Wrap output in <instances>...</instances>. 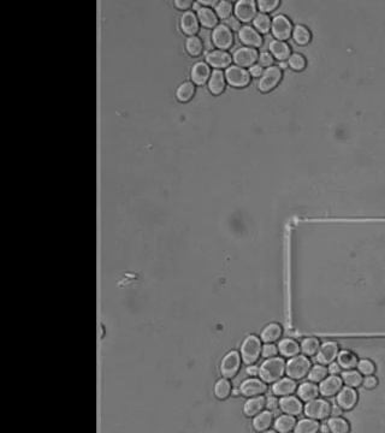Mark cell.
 I'll return each mask as SVG.
<instances>
[{"label": "cell", "mask_w": 385, "mask_h": 433, "mask_svg": "<svg viewBox=\"0 0 385 433\" xmlns=\"http://www.w3.org/2000/svg\"><path fill=\"white\" fill-rule=\"evenodd\" d=\"M278 0H259V1H258V6L263 11V13L271 12V11H273L278 6Z\"/></svg>", "instance_id": "obj_44"}, {"label": "cell", "mask_w": 385, "mask_h": 433, "mask_svg": "<svg viewBox=\"0 0 385 433\" xmlns=\"http://www.w3.org/2000/svg\"><path fill=\"white\" fill-rule=\"evenodd\" d=\"M272 421L273 415L271 412H260L259 414L255 415L254 420H253V426H254L257 431L263 432L270 429V426L272 425Z\"/></svg>", "instance_id": "obj_26"}, {"label": "cell", "mask_w": 385, "mask_h": 433, "mask_svg": "<svg viewBox=\"0 0 385 433\" xmlns=\"http://www.w3.org/2000/svg\"><path fill=\"white\" fill-rule=\"evenodd\" d=\"M254 26L257 28L258 31L265 34L270 30V28L272 26L271 18L269 17V14L266 13H258L254 18Z\"/></svg>", "instance_id": "obj_38"}, {"label": "cell", "mask_w": 385, "mask_h": 433, "mask_svg": "<svg viewBox=\"0 0 385 433\" xmlns=\"http://www.w3.org/2000/svg\"><path fill=\"white\" fill-rule=\"evenodd\" d=\"M310 368L311 362L305 355H295L288 361L286 371L290 378L298 381V379H302L307 376Z\"/></svg>", "instance_id": "obj_2"}, {"label": "cell", "mask_w": 385, "mask_h": 433, "mask_svg": "<svg viewBox=\"0 0 385 433\" xmlns=\"http://www.w3.org/2000/svg\"><path fill=\"white\" fill-rule=\"evenodd\" d=\"M282 79V70L279 66H270L264 71L259 81V89L261 92H270Z\"/></svg>", "instance_id": "obj_8"}, {"label": "cell", "mask_w": 385, "mask_h": 433, "mask_svg": "<svg viewBox=\"0 0 385 433\" xmlns=\"http://www.w3.org/2000/svg\"><path fill=\"white\" fill-rule=\"evenodd\" d=\"M270 52L273 57H276L279 60H286L290 57L292 49L288 43L281 40H275L270 43Z\"/></svg>", "instance_id": "obj_24"}, {"label": "cell", "mask_w": 385, "mask_h": 433, "mask_svg": "<svg viewBox=\"0 0 385 433\" xmlns=\"http://www.w3.org/2000/svg\"><path fill=\"white\" fill-rule=\"evenodd\" d=\"M318 394H319V389L316 387V384H314L313 382L304 383V384L300 385L298 389L299 397L301 400L306 401V402L317 399Z\"/></svg>", "instance_id": "obj_27"}, {"label": "cell", "mask_w": 385, "mask_h": 433, "mask_svg": "<svg viewBox=\"0 0 385 433\" xmlns=\"http://www.w3.org/2000/svg\"><path fill=\"white\" fill-rule=\"evenodd\" d=\"M328 372L329 371L326 370L324 366H322V365H317V366H314L312 370L310 371V373H308V378H310V381L313 383L322 382L325 379Z\"/></svg>", "instance_id": "obj_42"}, {"label": "cell", "mask_w": 385, "mask_h": 433, "mask_svg": "<svg viewBox=\"0 0 385 433\" xmlns=\"http://www.w3.org/2000/svg\"><path fill=\"white\" fill-rule=\"evenodd\" d=\"M235 14L237 19L249 22L257 16V5L253 0H240L235 5Z\"/></svg>", "instance_id": "obj_11"}, {"label": "cell", "mask_w": 385, "mask_h": 433, "mask_svg": "<svg viewBox=\"0 0 385 433\" xmlns=\"http://www.w3.org/2000/svg\"><path fill=\"white\" fill-rule=\"evenodd\" d=\"M186 47H187V51L189 53L190 55H193V57H196V55H200L204 51V43H202V41L200 37L198 36H189L186 41Z\"/></svg>", "instance_id": "obj_35"}, {"label": "cell", "mask_w": 385, "mask_h": 433, "mask_svg": "<svg viewBox=\"0 0 385 433\" xmlns=\"http://www.w3.org/2000/svg\"><path fill=\"white\" fill-rule=\"evenodd\" d=\"M266 405V401L264 397L257 396L253 397V399L248 400L245 405V414L247 417H255L257 414H259L263 411L264 407Z\"/></svg>", "instance_id": "obj_25"}, {"label": "cell", "mask_w": 385, "mask_h": 433, "mask_svg": "<svg viewBox=\"0 0 385 433\" xmlns=\"http://www.w3.org/2000/svg\"><path fill=\"white\" fill-rule=\"evenodd\" d=\"M377 383H378L377 378H375V377H372V374H371V376H367L366 378L364 379V381H363L364 387H365L366 389H373V388H376V387H377Z\"/></svg>", "instance_id": "obj_48"}, {"label": "cell", "mask_w": 385, "mask_h": 433, "mask_svg": "<svg viewBox=\"0 0 385 433\" xmlns=\"http://www.w3.org/2000/svg\"><path fill=\"white\" fill-rule=\"evenodd\" d=\"M320 431H322V432H329V431H330V429H329L328 425H323L322 429H320Z\"/></svg>", "instance_id": "obj_57"}, {"label": "cell", "mask_w": 385, "mask_h": 433, "mask_svg": "<svg viewBox=\"0 0 385 433\" xmlns=\"http://www.w3.org/2000/svg\"><path fill=\"white\" fill-rule=\"evenodd\" d=\"M225 79V75L223 71H220L218 69L212 71L211 77L208 79V88H210L211 93L214 94V95H218V94L224 92L226 83Z\"/></svg>", "instance_id": "obj_20"}, {"label": "cell", "mask_w": 385, "mask_h": 433, "mask_svg": "<svg viewBox=\"0 0 385 433\" xmlns=\"http://www.w3.org/2000/svg\"><path fill=\"white\" fill-rule=\"evenodd\" d=\"M282 336V328L278 324H270L261 332V340L265 343H272L279 340Z\"/></svg>", "instance_id": "obj_30"}, {"label": "cell", "mask_w": 385, "mask_h": 433, "mask_svg": "<svg viewBox=\"0 0 385 433\" xmlns=\"http://www.w3.org/2000/svg\"><path fill=\"white\" fill-rule=\"evenodd\" d=\"M278 350L282 355L286 358H293V356L298 355L300 352V346L295 341L286 338V340L279 342Z\"/></svg>", "instance_id": "obj_29"}, {"label": "cell", "mask_w": 385, "mask_h": 433, "mask_svg": "<svg viewBox=\"0 0 385 433\" xmlns=\"http://www.w3.org/2000/svg\"><path fill=\"white\" fill-rule=\"evenodd\" d=\"M241 394L246 397L258 396V395L264 394L266 391L265 383L258 381V379H248V381L243 382L240 388Z\"/></svg>", "instance_id": "obj_17"}, {"label": "cell", "mask_w": 385, "mask_h": 433, "mask_svg": "<svg viewBox=\"0 0 385 433\" xmlns=\"http://www.w3.org/2000/svg\"><path fill=\"white\" fill-rule=\"evenodd\" d=\"M339 355V346L335 342H325L317 353V361L320 365H330Z\"/></svg>", "instance_id": "obj_13"}, {"label": "cell", "mask_w": 385, "mask_h": 433, "mask_svg": "<svg viewBox=\"0 0 385 433\" xmlns=\"http://www.w3.org/2000/svg\"><path fill=\"white\" fill-rule=\"evenodd\" d=\"M342 379L340 377L332 374L329 378H325L324 381H322L319 387V393L325 397H331L337 393H340V390L342 389Z\"/></svg>", "instance_id": "obj_15"}, {"label": "cell", "mask_w": 385, "mask_h": 433, "mask_svg": "<svg viewBox=\"0 0 385 433\" xmlns=\"http://www.w3.org/2000/svg\"><path fill=\"white\" fill-rule=\"evenodd\" d=\"M225 78L233 87L243 88L251 82V73L247 71L245 67L239 65H231L226 69Z\"/></svg>", "instance_id": "obj_5"}, {"label": "cell", "mask_w": 385, "mask_h": 433, "mask_svg": "<svg viewBox=\"0 0 385 433\" xmlns=\"http://www.w3.org/2000/svg\"><path fill=\"white\" fill-rule=\"evenodd\" d=\"M211 77V69L206 63H196L192 69V79L194 83L196 84H204L206 83L207 79Z\"/></svg>", "instance_id": "obj_21"}, {"label": "cell", "mask_w": 385, "mask_h": 433, "mask_svg": "<svg viewBox=\"0 0 385 433\" xmlns=\"http://www.w3.org/2000/svg\"><path fill=\"white\" fill-rule=\"evenodd\" d=\"M240 40L242 41L247 47H260L263 45V36L259 34L257 29H254L251 25H243L241 26L239 31Z\"/></svg>", "instance_id": "obj_12"}, {"label": "cell", "mask_w": 385, "mask_h": 433, "mask_svg": "<svg viewBox=\"0 0 385 433\" xmlns=\"http://www.w3.org/2000/svg\"><path fill=\"white\" fill-rule=\"evenodd\" d=\"M226 25H228L230 29H234V30L241 29L240 28V20L237 19V17H229V18L226 19Z\"/></svg>", "instance_id": "obj_49"}, {"label": "cell", "mask_w": 385, "mask_h": 433, "mask_svg": "<svg viewBox=\"0 0 385 433\" xmlns=\"http://www.w3.org/2000/svg\"><path fill=\"white\" fill-rule=\"evenodd\" d=\"M337 359H339L341 368H343V370H353V368L358 366L359 364L357 355L353 354L352 352H348V350L341 352L340 354L337 355Z\"/></svg>", "instance_id": "obj_31"}, {"label": "cell", "mask_w": 385, "mask_h": 433, "mask_svg": "<svg viewBox=\"0 0 385 433\" xmlns=\"http://www.w3.org/2000/svg\"><path fill=\"white\" fill-rule=\"evenodd\" d=\"M272 33L275 35L276 39L284 41L289 39L290 35L293 34V24L290 19L284 14H278L272 20Z\"/></svg>", "instance_id": "obj_7"}, {"label": "cell", "mask_w": 385, "mask_h": 433, "mask_svg": "<svg viewBox=\"0 0 385 433\" xmlns=\"http://www.w3.org/2000/svg\"><path fill=\"white\" fill-rule=\"evenodd\" d=\"M241 358L237 352H230L224 356L220 364V372L225 378H233L239 372Z\"/></svg>", "instance_id": "obj_10"}, {"label": "cell", "mask_w": 385, "mask_h": 433, "mask_svg": "<svg viewBox=\"0 0 385 433\" xmlns=\"http://www.w3.org/2000/svg\"><path fill=\"white\" fill-rule=\"evenodd\" d=\"M266 405H267V407H269V409H276L279 403L277 402V400H276L275 397H270V399L267 400Z\"/></svg>", "instance_id": "obj_53"}, {"label": "cell", "mask_w": 385, "mask_h": 433, "mask_svg": "<svg viewBox=\"0 0 385 433\" xmlns=\"http://www.w3.org/2000/svg\"><path fill=\"white\" fill-rule=\"evenodd\" d=\"M258 59H259V53L253 47H241L234 53L235 63L241 67H251Z\"/></svg>", "instance_id": "obj_9"}, {"label": "cell", "mask_w": 385, "mask_h": 433, "mask_svg": "<svg viewBox=\"0 0 385 433\" xmlns=\"http://www.w3.org/2000/svg\"><path fill=\"white\" fill-rule=\"evenodd\" d=\"M198 18L199 22L206 28H216L218 24V16L214 12L212 8L204 6L200 7L198 10Z\"/></svg>", "instance_id": "obj_22"}, {"label": "cell", "mask_w": 385, "mask_h": 433, "mask_svg": "<svg viewBox=\"0 0 385 433\" xmlns=\"http://www.w3.org/2000/svg\"><path fill=\"white\" fill-rule=\"evenodd\" d=\"M295 389L296 383L293 381V378H284L275 383L272 387V393L276 396H288V395H292Z\"/></svg>", "instance_id": "obj_23"}, {"label": "cell", "mask_w": 385, "mask_h": 433, "mask_svg": "<svg viewBox=\"0 0 385 433\" xmlns=\"http://www.w3.org/2000/svg\"><path fill=\"white\" fill-rule=\"evenodd\" d=\"M342 381L346 383L348 387L352 388H357L359 385H361V383H363V377H361V374L357 372V371H353V370H347L345 373L342 374Z\"/></svg>", "instance_id": "obj_39"}, {"label": "cell", "mask_w": 385, "mask_h": 433, "mask_svg": "<svg viewBox=\"0 0 385 433\" xmlns=\"http://www.w3.org/2000/svg\"><path fill=\"white\" fill-rule=\"evenodd\" d=\"M176 6L178 8H181V10H187V8H189L193 5V1H190V0H176L175 1Z\"/></svg>", "instance_id": "obj_51"}, {"label": "cell", "mask_w": 385, "mask_h": 433, "mask_svg": "<svg viewBox=\"0 0 385 433\" xmlns=\"http://www.w3.org/2000/svg\"><path fill=\"white\" fill-rule=\"evenodd\" d=\"M249 73H251V76H254V77H260V76H263V73H264L263 66L261 65L251 66V69H249Z\"/></svg>", "instance_id": "obj_50"}, {"label": "cell", "mask_w": 385, "mask_h": 433, "mask_svg": "<svg viewBox=\"0 0 385 433\" xmlns=\"http://www.w3.org/2000/svg\"><path fill=\"white\" fill-rule=\"evenodd\" d=\"M320 425L316 419H302L295 426V432L298 433H316L319 430Z\"/></svg>", "instance_id": "obj_34"}, {"label": "cell", "mask_w": 385, "mask_h": 433, "mask_svg": "<svg viewBox=\"0 0 385 433\" xmlns=\"http://www.w3.org/2000/svg\"><path fill=\"white\" fill-rule=\"evenodd\" d=\"M279 407L284 413L289 415H299L304 411L301 401L294 396H289V395L283 396V399L279 401Z\"/></svg>", "instance_id": "obj_19"}, {"label": "cell", "mask_w": 385, "mask_h": 433, "mask_svg": "<svg viewBox=\"0 0 385 433\" xmlns=\"http://www.w3.org/2000/svg\"><path fill=\"white\" fill-rule=\"evenodd\" d=\"M259 61H260V65L261 66H267V67L272 66V64H273V55L271 54V53H269V52H263L259 55Z\"/></svg>", "instance_id": "obj_47"}, {"label": "cell", "mask_w": 385, "mask_h": 433, "mask_svg": "<svg viewBox=\"0 0 385 433\" xmlns=\"http://www.w3.org/2000/svg\"><path fill=\"white\" fill-rule=\"evenodd\" d=\"M281 67H287V63H282Z\"/></svg>", "instance_id": "obj_58"}, {"label": "cell", "mask_w": 385, "mask_h": 433, "mask_svg": "<svg viewBox=\"0 0 385 433\" xmlns=\"http://www.w3.org/2000/svg\"><path fill=\"white\" fill-rule=\"evenodd\" d=\"M231 12H233V4L228 0H222L217 4L216 13L219 18L228 19L229 17H231Z\"/></svg>", "instance_id": "obj_41"}, {"label": "cell", "mask_w": 385, "mask_h": 433, "mask_svg": "<svg viewBox=\"0 0 385 433\" xmlns=\"http://www.w3.org/2000/svg\"><path fill=\"white\" fill-rule=\"evenodd\" d=\"M328 426L330 429V432L334 433H346L349 431V424L340 417L331 418L328 421Z\"/></svg>", "instance_id": "obj_37"}, {"label": "cell", "mask_w": 385, "mask_h": 433, "mask_svg": "<svg viewBox=\"0 0 385 433\" xmlns=\"http://www.w3.org/2000/svg\"><path fill=\"white\" fill-rule=\"evenodd\" d=\"M213 43L218 47L219 49H228L233 46L234 43V35L231 29L226 24H219L214 28L212 33Z\"/></svg>", "instance_id": "obj_6"}, {"label": "cell", "mask_w": 385, "mask_h": 433, "mask_svg": "<svg viewBox=\"0 0 385 433\" xmlns=\"http://www.w3.org/2000/svg\"><path fill=\"white\" fill-rule=\"evenodd\" d=\"M194 94H195V85L193 82H184L178 87L176 95L179 101L187 102L193 98Z\"/></svg>", "instance_id": "obj_33"}, {"label": "cell", "mask_w": 385, "mask_h": 433, "mask_svg": "<svg viewBox=\"0 0 385 433\" xmlns=\"http://www.w3.org/2000/svg\"><path fill=\"white\" fill-rule=\"evenodd\" d=\"M200 4H204V5H208V6H211V5L214 4H218V1H216V0H213V1H200Z\"/></svg>", "instance_id": "obj_56"}, {"label": "cell", "mask_w": 385, "mask_h": 433, "mask_svg": "<svg viewBox=\"0 0 385 433\" xmlns=\"http://www.w3.org/2000/svg\"><path fill=\"white\" fill-rule=\"evenodd\" d=\"M288 64L294 70H302L306 66V59L304 55L300 54V53H293L289 57Z\"/></svg>", "instance_id": "obj_43"}, {"label": "cell", "mask_w": 385, "mask_h": 433, "mask_svg": "<svg viewBox=\"0 0 385 433\" xmlns=\"http://www.w3.org/2000/svg\"><path fill=\"white\" fill-rule=\"evenodd\" d=\"M358 368L360 371V373L365 374V376H371L375 372V365L372 361L370 360H361L359 361Z\"/></svg>", "instance_id": "obj_45"}, {"label": "cell", "mask_w": 385, "mask_h": 433, "mask_svg": "<svg viewBox=\"0 0 385 433\" xmlns=\"http://www.w3.org/2000/svg\"><path fill=\"white\" fill-rule=\"evenodd\" d=\"M231 393V384L230 382L226 379H220L217 382L216 387H214V394L219 400H224Z\"/></svg>", "instance_id": "obj_40"}, {"label": "cell", "mask_w": 385, "mask_h": 433, "mask_svg": "<svg viewBox=\"0 0 385 433\" xmlns=\"http://www.w3.org/2000/svg\"><path fill=\"white\" fill-rule=\"evenodd\" d=\"M181 28L189 36H194L199 31V18L198 14L193 11H187L181 18Z\"/></svg>", "instance_id": "obj_18"}, {"label": "cell", "mask_w": 385, "mask_h": 433, "mask_svg": "<svg viewBox=\"0 0 385 433\" xmlns=\"http://www.w3.org/2000/svg\"><path fill=\"white\" fill-rule=\"evenodd\" d=\"M331 413L334 417H340L341 413H342V408H341L340 406H334V407L331 408Z\"/></svg>", "instance_id": "obj_55"}, {"label": "cell", "mask_w": 385, "mask_h": 433, "mask_svg": "<svg viewBox=\"0 0 385 433\" xmlns=\"http://www.w3.org/2000/svg\"><path fill=\"white\" fill-rule=\"evenodd\" d=\"M231 60H233L231 55L226 51H223V49H214V51H211L206 55L207 63L210 65L217 67L218 70L223 69V67H229L231 64Z\"/></svg>", "instance_id": "obj_14"}, {"label": "cell", "mask_w": 385, "mask_h": 433, "mask_svg": "<svg viewBox=\"0 0 385 433\" xmlns=\"http://www.w3.org/2000/svg\"><path fill=\"white\" fill-rule=\"evenodd\" d=\"M293 35H294V40L301 46H305L307 45V43H310L311 39H312V34H311L310 29L302 24H299L295 26V29H294L293 31Z\"/></svg>", "instance_id": "obj_32"}, {"label": "cell", "mask_w": 385, "mask_h": 433, "mask_svg": "<svg viewBox=\"0 0 385 433\" xmlns=\"http://www.w3.org/2000/svg\"><path fill=\"white\" fill-rule=\"evenodd\" d=\"M329 372H330L331 374H337V373H340L341 372V366H340V364L339 362H331L330 364V366H329Z\"/></svg>", "instance_id": "obj_52"}, {"label": "cell", "mask_w": 385, "mask_h": 433, "mask_svg": "<svg viewBox=\"0 0 385 433\" xmlns=\"http://www.w3.org/2000/svg\"><path fill=\"white\" fill-rule=\"evenodd\" d=\"M304 411L308 418H312V419L316 420H322L330 415L331 406L328 401L314 399L312 401H308L307 405L305 406Z\"/></svg>", "instance_id": "obj_4"}, {"label": "cell", "mask_w": 385, "mask_h": 433, "mask_svg": "<svg viewBox=\"0 0 385 433\" xmlns=\"http://www.w3.org/2000/svg\"><path fill=\"white\" fill-rule=\"evenodd\" d=\"M261 348V342L257 336H248L243 342L242 347H241V355H242V360L247 365H253L255 361L259 359Z\"/></svg>", "instance_id": "obj_3"}, {"label": "cell", "mask_w": 385, "mask_h": 433, "mask_svg": "<svg viewBox=\"0 0 385 433\" xmlns=\"http://www.w3.org/2000/svg\"><path fill=\"white\" fill-rule=\"evenodd\" d=\"M319 348H320L319 341L314 337L305 338V340L302 341V343H301L302 353H304L305 355H308V356L316 355L317 353H318Z\"/></svg>", "instance_id": "obj_36"}, {"label": "cell", "mask_w": 385, "mask_h": 433, "mask_svg": "<svg viewBox=\"0 0 385 433\" xmlns=\"http://www.w3.org/2000/svg\"><path fill=\"white\" fill-rule=\"evenodd\" d=\"M358 394L352 387H347L341 389L339 396H337V405L345 411H349L357 405Z\"/></svg>", "instance_id": "obj_16"}, {"label": "cell", "mask_w": 385, "mask_h": 433, "mask_svg": "<svg viewBox=\"0 0 385 433\" xmlns=\"http://www.w3.org/2000/svg\"><path fill=\"white\" fill-rule=\"evenodd\" d=\"M286 372V362L282 358H270L259 368L260 378L266 383L279 381Z\"/></svg>", "instance_id": "obj_1"}, {"label": "cell", "mask_w": 385, "mask_h": 433, "mask_svg": "<svg viewBox=\"0 0 385 433\" xmlns=\"http://www.w3.org/2000/svg\"><path fill=\"white\" fill-rule=\"evenodd\" d=\"M295 426H296L295 418H294V415H289V414L282 415V417H279L275 423L276 431L281 433L292 432L293 430H295Z\"/></svg>", "instance_id": "obj_28"}, {"label": "cell", "mask_w": 385, "mask_h": 433, "mask_svg": "<svg viewBox=\"0 0 385 433\" xmlns=\"http://www.w3.org/2000/svg\"><path fill=\"white\" fill-rule=\"evenodd\" d=\"M277 353H278L277 347L272 343H266L265 346L263 347V350H261V354H263L264 358H267V359L275 358V356L277 355Z\"/></svg>", "instance_id": "obj_46"}, {"label": "cell", "mask_w": 385, "mask_h": 433, "mask_svg": "<svg viewBox=\"0 0 385 433\" xmlns=\"http://www.w3.org/2000/svg\"><path fill=\"white\" fill-rule=\"evenodd\" d=\"M247 373H248L249 376H257V374L259 373V368L254 366V365H251V366L247 368Z\"/></svg>", "instance_id": "obj_54"}]
</instances>
